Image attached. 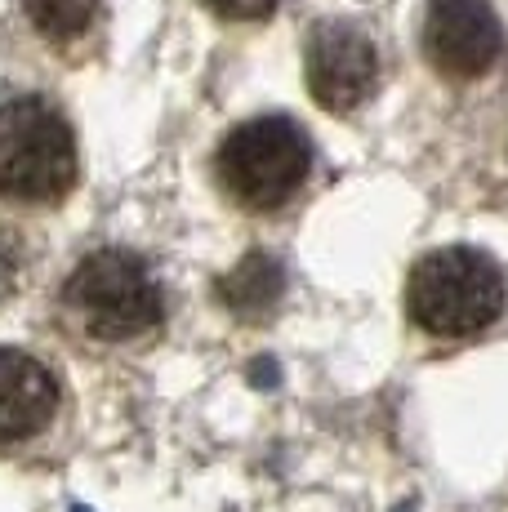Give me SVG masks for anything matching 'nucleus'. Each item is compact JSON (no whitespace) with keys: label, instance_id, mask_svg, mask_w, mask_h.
Instances as JSON below:
<instances>
[{"label":"nucleus","instance_id":"7ed1b4c3","mask_svg":"<svg viewBox=\"0 0 508 512\" xmlns=\"http://www.w3.org/2000/svg\"><path fill=\"white\" fill-rule=\"evenodd\" d=\"M76 187V139L54 103L27 94L0 103V196L54 205Z\"/></svg>","mask_w":508,"mask_h":512},{"label":"nucleus","instance_id":"20e7f679","mask_svg":"<svg viewBox=\"0 0 508 512\" xmlns=\"http://www.w3.org/2000/svg\"><path fill=\"white\" fill-rule=\"evenodd\" d=\"M219 183L241 210H281L312 170V143L290 116H254L219 143Z\"/></svg>","mask_w":508,"mask_h":512},{"label":"nucleus","instance_id":"39448f33","mask_svg":"<svg viewBox=\"0 0 508 512\" xmlns=\"http://www.w3.org/2000/svg\"><path fill=\"white\" fill-rule=\"evenodd\" d=\"M424 54L451 81H477L504 54V27L491 0H428Z\"/></svg>","mask_w":508,"mask_h":512},{"label":"nucleus","instance_id":"1a4fd4ad","mask_svg":"<svg viewBox=\"0 0 508 512\" xmlns=\"http://www.w3.org/2000/svg\"><path fill=\"white\" fill-rule=\"evenodd\" d=\"M23 9H27L32 27L45 36V41L67 45V41H76V36L90 32L99 0H23Z\"/></svg>","mask_w":508,"mask_h":512},{"label":"nucleus","instance_id":"9b49d317","mask_svg":"<svg viewBox=\"0 0 508 512\" xmlns=\"http://www.w3.org/2000/svg\"><path fill=\"white\" fill-rule=\"evenodd\" d=\"M14 285H18V250H14V241L0 236V299H5Z\"/></svg>","mask_w":508,"mask_h":512},{"label":"nucleus","instance_id":"f03ea898","mask_svg":"<svg viewBox=\"0 0 508 512\" xmlns=\"http://www.w3.org/2000/svg\"><path fill=\"white\" fill-rule=\"evenodd\" d=\"M63 303L90 339L130 343L165 321V294L134 250L107 245L85 254L63 285Z\"/></svg>","mask_w":508,"mask_h":512},{"label":"nucleus","instance_id":"0eeeda50","mask_svg":"<svg viewBox=\"0 0 508 512\" xmlns=\"http://www.w3.org/2000/svg\"><path fill=\"white\" fill-rule=\"evenodd\" d=\"M58 415V379L23 348H0V446L27 441Z\"/></svg>","mask_w":508,"mask_h":512},{"label":"nucleus","instance_id":"f257e3e1","mask_svg":"<svg viewBox=\"0 0 508 512\" xmlns=\"http://www.w3.org/2000/svg\"><path fill=\"white\" fill-rule=\"evenodd\" d=\"M504 277L482 250L446 245L410 268L406 308L424 334L433 339H473L495 326L504 312Z\"/></svg>","mask_w":508,"mask_h":512},{"label":"nucleus","instance_id":"9d476101","mask_svg":"<svg viewBox=\"0 0 508 512\" xmlns=\"http://www.w3.org/2000/svg\"><path fill=\"white\" fill-rule=\"evenodd\" d=\"M210 9L223 18H237V23H250V18H268L277 0H210Z\"/></svg>","mask_w":508,"mask_h":512},{"label":"nucleus","instance_id":"6e6552de","mask_svg":"<svg viewBox=\"0 0 508 512\" xmlns=\"http://www.w3.org/2000/svg\"><path fill=\"white\" fill-rule=\"evenodd\" d=\"M219 299H223V308L246 321L268 317V308L281 299V268L268 254H250V259H241L237 268L219 281Z\"/></svg>","mask_w":508,"mask_h":512},{"label":"nucleus","instance_id":"423d86ee","mask_svg":"<svg viewBox=\"0 0 508 512\" xmlns=\"http://www.w3.org/2000/svg\"><path fill=\"white\" fill-rule=\"evenodd\" d=\"M308 94L317 107L344 116L357 112L379 85V58L366 32L353 23H317L308 36V58H304Z\"/></svg>","mask_w":508,"mask_h":512}]
</instances>
